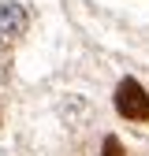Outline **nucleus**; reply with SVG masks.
<instances>
[{"instance_id":"f03ea898","label":"nucleus","mask_w":149,"mask_h":156,"mask_svg":"<svg viewBox=\"0 0 149 156\" xmlns=\"http://www.w3.org/2000/svg\"><path fill=\"white\" fill-rule=\"evenodd\" d=\"M23 30H26L23 4H4V8H0V45H11Z\"/></svg>"},{"instance_id":"f257e3e1","label":"nucleus","mask_w":149,"mask_h":156,"mask_svg":"<svg viewBox=\"0 0 149 156\" xmlns=\"http://www.w3.org/2000/svg\"><path fill=\"white\" fill-rule=\"evenodd\" d=\"M116 112L123 119H149V93L134 82V78H123L116 89Z\"/></svg>"},{"instance_id":"7ed1b4c3","label":"nucleus","mask_w":149,"mask_h":156,"mask_svg":"<svg viewBox=\"0 0 149 156\" xmlns=\"http://www.w3.org/2000/svg\"><path fill=\"white\" fill-rule=\"evenodd\" d=\"M101 156H123V145H119L116 138H104V145H101Z\"/></svg>"}]
</instances>
